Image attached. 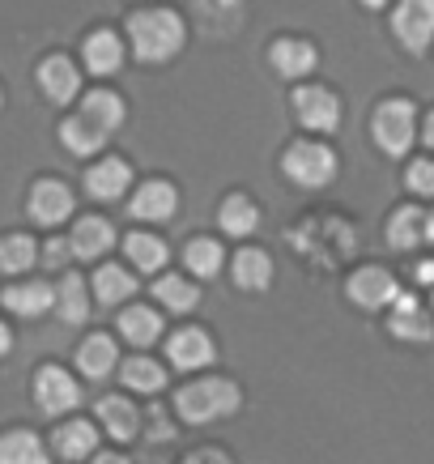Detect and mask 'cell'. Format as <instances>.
Listing matches in <instances>:
<instances>
[{
	"mask_svg": "<svg viewBox=\"0 0 434 464\" xmlns=\"http://www.w3.org/2000/svg\"><path fill=\"white\" fill-rule=\"evenodd\" d=\"M238 388L230 380H192L188 388H179L175 409H179L183 422L205 426V422H222L238 409Z\"/></svg>",
	"mask_w": 434,
	"mask_h": 464,
	"instance_id": "7a4b0ae2",
	"label": "cell"
},
{
	"mask_svg": "<svg viewBox=\"0 0 434 464\" xmlns=\"http://www.w3.org/2000/svg\"><path fill=\"white\" fill-rule=\"evenodd\" d=\"M192 9L200 17V30L213 39H226L243 26V0H192Z\"/></svg>",
	"mask_w": 434,
	"mask_h": 464,
	"instance_id": "e0dca14e",
	"label": "cell"
},
{
	"mask_svg": "<svg viewBox=\"0 0 434 464\" xmlns=\"http://www.w3.org/2000/svg\"><path fill=\"white\" fill-rule=\"evenodd\" d=\"M418 282H434V265H421L418 268Z\"/></svg>",
	"mask_w": 434,
	"mask_h": 464,
	"instance_id": "7bdbcfd3",
	"label": "cell"
},
{
	"mask_svg": "<svg viewBox=\"0 0 434 464\" xmlns=\"http://www.w3.org/2000/svg\"><path fill=\"white\" fill-rule=\"evenodd\" d=\"M115 358H120V350H115V341L102 337V333L85 337L82 350H77V366H82V375H90V380H107L115 371Z\"/></svg>",
	"mask_w": 434,
	"mask_h": 464,
	"instance_id": "cb8c5ba5",
	"label": "cell"
},
{
	"mask_svg": "<svg viewBox=\"0 0 434 464\" xmlns=\"http://www.w3.org/2000/svg\"><path fill=\"white\" fill-rule=\"evenodd\" d=\"M120 337H124L128 345H137V350L154 345V341L162 337V315H158L154 307H128L124 315H120Z\"/></svg>",
	"mask_w": 434,
	"mask_h": 464,
	"instance_id": "d4e9b609",
	"label": "cell"
},
{
	"mask_svg": "<svg viewBox=\"0 0 434 464\" xmlns=\"http://www.w3.org/2000/svg\"><path fill=\"white\" fill-rule=\"evenodd\" d=\"M72 256L77 260H99L115 247V230L107 218H82V222L72 226Z\"/></svg>",
	"mask_w": 434,
	"mask_h": 464,
	"instance_id": "9a60e30c",
	"label": "cell"
},
{
	"mask_svg": "<svg viewBox=\"0 0 434 464\" xmlns=\"http://www.w3.org/2000/svg\"><path fill=\"white\" fill-rule=\"evenodd\" d=\"M366 9H383V5H388V0H362Z\"/></svg>",
	"mask_w": 434,
	"mask_h": 464,
	"instance_id": "ee69618b",
	"label": "cell"
},
{
	"mask_svg": "<svg viewBox=\"0 0 434 464\" xmlns=\"http://www.w3.org/2000/svg\"><path fill=\"white\" fill-rule=\"evenodd\" d=\"M69 213H72V192H69V183H60V179H39L34 183V192H30V218L39 226H60V222H69Z\"/></svg>",
	"mask_w": 434,
	"mask_h": 464,
	"instance_id": "ba28073f",
	"label": "cell"
},
{
	"mask_svg": "<svg viewBox=\"0 0 434 464\" xmlns=\"http://www.w3.org/2000/svg\"><path fill=\"white\" fill-rule=\"evenodd\" d=\"M426 145H430V150H434V111L426 115Z\"/></svg>",
	"mask_w": 434,
	"mask_h": 464,
	"instance_id": "b9f144b4",
	"label": "cell"
},
{
	"mask_svg": "<svg viewBox=\"0 0 434 464\" xmlns=\"http://www.w3.org/2000/svg\"><path fill=\"white\" fill-rule=\"evenodd\" d=\"M0 107H5V90H0Z\"/></svg>",
	"mask_w": 434,
	"mask_h": 464,
	"instance_id": "f6af8a7d",
	"label": "cell"
},
{
	"mask_svg": "<svg viewBox=\"0 0 434 464\" xmlns=\"http://www.w3.org/2000/svg\"><path fill=\"white\" fill-rule=\"evenodd\" d=\"M167 353H170V366H175V371H200V366H209L213 358H217L213 337L205 328H179V333L170 337Z\"/></svg>",
	"mask_w": 434,
	"mask_h": 464,
	"instance_id": "9c48e42d",
	"label": "cell"
},
{
	"mask_svg": "<svg viewBox=\"0 0 434 464\" xmlns=\"http://www.w3.org/2000/svg\"><path fill=\"white\" fill-rule=\"evenodd\" d=\"M281 170H285V179L298 183V188H328L336 175V154L320 141H298L285 150Z\"/></svg>",
	"mask_w": 434,
	"mask_h": 464,
	"instance_id": "3957f363",
	"label": "cell"
},
{
	"mask_svg": "<svg viewBox=\"0 0 434 464\" xmlns=\"http://www.w3.org/2000/svg\"><path fill=\"white\" fill-rule=\"evenodd\" d=\"M396 295H400V285H396V277L383 273V268H362V273L350 277V298L366 311L388 307V303H396Z\"/></svg>",
	"mask_w": 434,
	"mask_h": 464,
	"instance_id": "8fae6325",
	"label": "cell"
},
{
	"mask_svg": "<svg viewBox=\"0 0 434 464\" xmlns=\"http://www.w3.org/2000/svg\"><path fill=\"white\" fill-rule=\"evenodd\" d=\"M392 30L413 56H421L434 43V0H400L392 14Z\"/></svg>",
	"mask_w": 434,
	"mask_h": 464,
	"instance_id": "5b68a950",
	"label": "cell"
},
{
	"mask_svg": "<svg viewBox=\"0 0 434 464\" xmlns=\"http://www.w3.org/2000/svg\"><path fill=\"white\" fill-rule=\"evenodd\" d=\"M154 298L167 311L183 315V311H192L200 303V290L188 282V277H175V273H170V277H158V282H154Z\"/></svg>",
	"mask_w": 434,
	"mask_h": 464,
	"instance_id": "4dcf8cb0",
	"label": "cell"
},
{
	"mask_svg": "<svg viewBox=\"0 0 434 464\" xmlns=\"http://www.w3.org/2000/svg\"><path fill=\"white\" fill-rule=\"evenodd\" d=\"M124 252L128 260L137 265V273H158V268L167 265V243L158 239V235H128L124 239Z\"/></svg>",
	"mask_w": 434,
	"mask_h": 464,
	"instance_id": "1f68e13d",
	"label": "cell"
},
{
	"mask_svg": "<svg viewBox=\"0 0 434 464\" xmlns=\"http://www.w3.org/2000/svg\"><path fill=\"white\" fill-rule=\"evenodd\" d=\"M273 282V260H268V252H260V247H247V252L235 256V285L238 290H265V285Z\"/></svg>",
	"mask_w": 434,
	"mask_h": 464,
	"instance_id": "83f0119b",
	"label": "cell"
},
{
	"mask_svg": "<svg viewBox=\"0 0 434 464\" xmlns=\"http://www.w3.org/2000/svg\"><path fill=\"white\" fill-rule=\"evenodd\" d=\"M132 295H137V277H132L128 268L102 265L99 273H94V298H99L102 307H120V303H128Z\"/></svg>",
	"mask_w": 434,
	"mask_h": 464,
	"instance_id": "484cf974",
	"label": "cell"
},
{
	"mask_svg": "<svg viewBox=\"0 0 434 464\" xmlns=\"http://www.w3.org/2000/svg\"><path fill=\"white\" fill-rule=\"evenodd\" d=\"M99 422L107 426V435L120 439V443H128V439L140 435V413L132 401H124V396H102L99 401Z\"/></svg>",
	"mask_w": 434,
	"mask_h": 464,
	"instance_id": "ffe728a7",
	"label": "cell"
},
{
	"mask_svg": "<svg viewBox=\"0 0 434 464\" xmlns=\"http://www.w3.org/2000/svg\"><path fill=\"white\" fill-rule=\"evenodd\" d=\"M82 115L94 120L99 128H107V132H115V128L124 124V99L111 94V90H94V94L82 99Z\"/></svg>",
	"mask_w": 434,
	"mask_h": 464,
	"instance_id": "f546056e",
	"label": "cell"
},
{
	"mask_svg": "<svg viewBox=\"0 0 434 464\" xmlns=\"http://www.w3.org/2000/svg\"><path fill=\"white\" fill-rule=\"evenodd\" d=\"M0 303L14 311V315H22V320H39V315H47V311L56 307V285H43V282L9 285Z\"/></svg>",
	"mask_w": 434,
	"mask_h": 464,
	"instance_id": "5bb4252c",
	"label": "cell"
},
{
	"mask_svg": "<svg viewBox=\"0 0 434 464\" xmlns=\"http://www.w3.org/2000/svg\"><path fill=\"white\" fill-rule=\"evenodd\" d=\"M120 380L124 388H137V392H162V383H167V371L149 358H132V362L120 366Z\"/></svg>",
	"mask_w": 434,
	"mask_h": 464,
	"instance_id": "d590c367",
	"label": "cell"
},
{
	"mask_svg": "<svg viewBox=\"0 0 434 464\" xmlns=\"http://www.w3.org/2000/svg\"><path fill=\"white\" fill-rule=\"evenodd\" d=\"M217 222H222L226 235L243 239V235H252L256 226H260V209H256L247 197H230V200L222 205V213H217Z\"/></svg>",
	"mask_w": 434,
	"mask_h": 464,
	"instance_id": "836d02e7",
	"label": "cell"
},
{
	"mask_svg": "<svg viewBox=\"0 0 434 464\" xmlns=\"http://www.w3.org/2000/svg\"><path fill=\"white\" fill-rule=\"evenodd\" d=\"M9 345H14V333H9V328H5V324H0V358H5V353H9Z\"/></svg>",
	"mask_w": 434,
	"mask_h": 464,
	"instance_id": "ab89813d",
	"label": "cell"
},
{
	"mask_svg": "<svg viewBox=\"0 0 434 464\" xmlns=\"http://www.w3.org/2000/svg\"><path fill=\"white\" fill-rule=\"evenodd\" d=\"M94 464H128L124 456H115V451H102V456H94Z\"/></svg>",
	"mask_w": 434,
	"mask_h": 464,
	"instance_id": "60d3db41",
	"label": "cell"
},
{
	"mask_svg": "<svg viewBox=\"0 0 434 464\" xmlns=\"http://www.w3.org/2000/svg\"><path fill=\"white\" fill-rule=\"evenodd\" d=\"M60 141L69 145V154L90 158V154H99L102 145L111 141V132H107V128H99L94 120H85V115L77 111V115L69 120V124L60 128Z\"/></svg>",
	"mask_w": 434,
	"mask_h": 464,
	"instance_id": "7402d4cb",
	"label": "cell"
},
{
	"mask_svg": "<svg viewBox=\"0 0 434 464\" xmlns=\"http://www.w3.org/2000/svg\"><path fill=\"white\" fill-rule=\"evenodd\" d=\"M0 464H52V456H47L39 435L9 430V435H0Z\"/></svg>",
	"mask_w": 434,
	"mask_h": 464,
	"instance_id": "4316f807",
	"label": "cell"
},
{
	"mask_svg": "<svg viewBox=\"0 0 434 464\" xmlns=\"http://www.w3.org/2000/svg\"><path fill=\"white\" fill-rule=\"evenodd\" d=\"M82 56H85V69L94 72V77H111V72H120V64H124V43L115 39L111 30H94V34L85 39Z\"/></svg>",
	"mask_w": 434,
	"mask_h": 464,
	"instance_id": "d6986e66",
	"label": "cell"
},
{
	"mask_svg": "<svg viewBox=\"0 0 434 464\" xmlns=\"http://www.w3.org/2000/svg\"><path fill=\"white\" fill-rule=\"evenodd\" d=\"M52 448H56L60 460H85V456H94V448H99V430L90 422H64L52 435Z\"/></svg>",
	"mask_w": 434,
	"mask_h": 464,
	"instance_id": "603a6c76",
	"label": "cell"
},
{
	"mask_svg": "<svg viewBox=\"0 0 434 464\" xmlns=\"http://www.w3.org/2000/svg\"><path fill=\"white\" fill-rule=\"evenodd\" d=\"M34 401H39L43 413H69V409L82 405V388L72 383L69 371H60V366H43L39 375H34Z\"/></svg>",
	"mask_w": 434,
	"mask_h": 464,
	"instance_id": "52a82bcc",
	"label": "cell"
},
{
	"mask_svg": "<svg viewBox=\"0 0 434 464\" xmlns=\"http://www.w3.org/2000/svg\"><path fill=\"white\" fill-rule=\"evenodd\" d=\"M388 243L396 252H413V247H426L434 243V213L426 209H400L388 226Z\"/></svg>",
	"mask_w": 434,
	"mask_h": 464,
	"instance_id": "4fadbf2b",
	"label": "cell"
},
{
	"mask_svg": "<svg viewBox=\"0 0 434 464\" xmlns=\"http://www.w3.org/2000/svg\"><path fill=\"white\" fill-rule=\"evenodd\" d=\"M128 183H132L128 162H120V158H102L99 167H90V175H85V192H90L94 200H120L128 192Z\"/></svg>",
	"mask_w": 434,
	"mask_h": 464,
	"instance_id": "2e32d148",
	"label": "cell"
},
{
	"mask_svg": "<svg viewBox=\"0 0 434 464\" xmlns=\"http://www.w3.org/2000/svg\"><path fill=\"white\" fill-rule=\"evenodd\" d=\"M290 102H294L298 124L311 128V132H333V128L341 124V102H336V94L323 90V85H298Z\"/></svg>",
	"mask_w": 434,
	"mask_h": 464,
	"instance_id": "8992f818",
	"label": "cell"
},
{
	"mask_svg": "<svg viewBox=\"0 0 434 464\" xmlns=\"http://www.w3.org/2000/svg\"><path fill=\"white\" fill-rule=\"evenodd\" d=\"M69 256H72V243L69 239H52L47 247H43V265H47V268H64V265H69Z\"/></svg>",
	"mask_w": 434,
	"mask_h": 464,
	"instance_id": "74e56055",
	"label": "cell"
},
{
	"mask_svg": "<svg viewBox=\"0 0 434 464\" xmlns=\"http://www.w3.org/2000/svg\"><path fill=\"white\" fill-rule=\"evenodd\" d=\"M128 39H132V52L145 64H162V60L179 56L183 43H188V26L179 22V14L170 9H140V14L128 17Z\"/></svg>",
	"mask_w": 434,
	"mask_h": 464,
	"instance_id": "6da1fadb",
	"label": "cell"
},
{
	"mask_svg": "<svg viewBox=\"0 0 434 464\" xmlns=\"http://www.w3.org/2000/svg\"><path fill=\"white\" fill-rule=\"evenodd\" d=\"M405 183L418 192V197H434V162H413Z\"/></svg>",
	"mask_w": 434,
	"mask_h": 464,
	"instance_id": "8d00e7d4",
	"label": "cell"
},
{
	"mask_svg": "<svg viewBox=\"0 0 434 464\" xmlns=\"http://www.w3.org/2000/svg\"><path fill=\"white\" fill-rule=\"evenodd\" d=\"M56 315L69 328H77V324H85V315H90V298H85V282L77 277V273H69L64 282L56 285Z\"/></svg>",
	"mask_w": 434,
	"mask_h": 464,
	"instance_id": "f1b7e54d",
	"label": "cell"
},
{
	"mask_svg": "<svg viewBox=\"0 0 434 464\" xmlns=\"http://www.w3.org/2000/svg\"><path fill=\"white\" fill-rule=\"evenodd\" d=\"M34 260H39L34 239H26V235H9V239H0V273L17 277V273H26Z\"/></svg>",
	"mask_w": 434,
	"mask_h": 464,
	"instance_id": "e575fe53",
	"label": "cell"
},
{
	"mask_svg": "<svg viewBox=\"0 0 434 464\" xmlns=\"http://www.w3.org/2000/svg\"><path fill=\"white\" fill-rule=\"evenodd\" d=\"M268 56H273V69H277L281 77H307V72L320 64V56H315V47H311L307 39H277Z\"/></svg>",
	"mask_w": 434,
	"mask_h": 464,
	"instance_id": "44dd1931",
	"label": "cell"
},
{
	"mask_svg": "<svg viewBox=\"0 0 434 464\" xmlns=\"http://www.w3.org/2000/svg\"><path fill=\"white\" fill-rule=\"evenodd\" d=\"M183 265H188V273H192V277H200V282L217 277V273H222V243L192 239V243H188V252H183Z\"/></svg>",
	"mask_w": 434,
	"mask_h": 464,
	"instance_id": "d6a6232c",
	"label": "cell"
},
{
	"mask_svg": "<svg viewBox=\"0 0 434 464\" xmlns=\"http://www.w3.org/2000/svg\"><path fill=\"white\" fill-rule=\"evenodd\" d=\"M392 333L400 341H430L434 337V324H430V315H426V307H421L413 295H396V303H392Z\"/></svg>",
	"mask_w": 434,
	"mask_h": 464,
	"instance_id": "ac0fdd59",
	"label": "cell"
},
{
	"mask_svg": "<svg viewBox=\"0 0 434 464\" xmlns=\"http://www.w3.org/2000/svg\"><path fill=\"white\" fill-rule=\"evenodd\" d=\"M413 102L405 99H392V102H383L375 111V141L379 150L388 158H405L409 154V145H413V137H418V120H413Z\"/></svg>",
	"mask_w": 434,
	"mask_h": 464,
	"instance_id": "277c9868",
	"label": "cell"
},
{
	"mask_svg": "<svg viewBox=\"0 0 434 464\" xmlns=\"http://www.w3.org/2000/svg\"><path fill=\"white\" fill-rule=\"evenodd\" d=\"M128 209H132V218H137V222H170V218H175V209H179V192H175L167 179H149L137 197H132V205H128Z\"/></svg>",
	"mask_w": 434,
	"mask_h": 464,
	"instance_id": "7c38bea8",
	"label": "cell"
},
{
	"mask_svg": "<svg viewBox=\"0 0 434 464\" xmlns=\"http://www.w3.org/2000/svg\"><path fill=\"white\" fill-rule=\"evenodd\" d=\"M39 85L47 99L64 107V102H72L82 94V72H77V64L69 56H47L39 64Z\"/></svg>",
	"mask_w": 434,
	"mask_h": 464,
	"instance_id": "30bf717a",
	"label": "cell"
},
{
	"mask_svg": "<svg viewBox=\"0 0 434 464\" xmlns=\"http://www.w3.org/2000/svg\"><path fill=\"white\" fill-rule=\"evenodd\" d=\"M183 464H230V460H226L217 448H209V451H192V456H188Z\"/></svg>",
	"mask_w": 434,
	"mask_h": 464,
	"instance_id": "f35d334b",
	"label": "cell"
}]
</instances>
